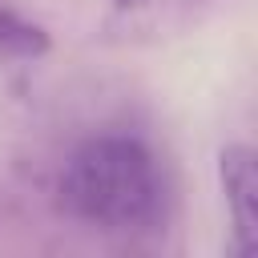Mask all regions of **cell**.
<instances>
[{"label": "cell", "mask_w": 258, "mask_h": 258, "mask_svg": "<svg viewBox=\"0 0 258 258\" xmlns=\"http://www.w3.org/2000/svg\"><path fill=\"white\" fill-rule=\"evenodd\" d=\"M60 202L73 218L97 230H137L161 206L157 161L137 137H89L64 161Z\"/></svg>", "instance_id": "6da1fadb"}, {"label": "cell", "mask_w": 258, "mask_h": 258, "mask_svg": "<svg viewBox=\"0 0 258 258\" xmlns=\"http://www.w3.org/2000/svg\"><path fill=\"white\" fill-rule=\"evenodd\" d=\"M218 177L234 222V250L254 254L258 250V153L250 145H226L218 157Z\"/></svg>", "instance_id": "7a4b0ae2"}, {"label": "cell", "mask_w": 258, "mask_h": 258, "mask_svg": "<svg viewBox=\"0 0 258 258\" xmlns=\"http://www.w3.org/2000/svg\"><path fill=\"white\" fill-rule=\"evenodd\" d=\"M48 52V32L0 4V60H36Z\"/></svg>", "instance_id": "3957f363"}, {"label": "cell", "mask_w": 258, "mask_h": 258, "mask_svg": "<svg viewBox=\"0 0 258 258\" xmlns=\"http://www.w3.org/2000/svg\"><path fill=\"white\" fill-rule=\"evenodd\" d=\"M149 0H113V8L117 12H137V8H145Z\"/></svg>", "instance_id": "277c9868"}]
</instances>
